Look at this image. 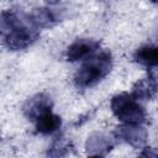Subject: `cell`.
<instances>
[{
  "label": "cell",
  "mask_w": 158,
  "mask_h": 158,
  "mask_svg": "<svg viewBox=\"0 0 158 158\" xmlns=\"http://www.w3.org/2000/svg\"><path fill=\"white\" fill-rule=\"evenodd\" d=\"M112 68V57L109 51H100L83 62L74 74V84L79 89H89L95 86Z\"/></svg>",
  "instance_id": "1"
},
{
  "label": "cell",
  "mask_w": 158,
  "mask_h": 158,
  "mask_svg": "<svg viewBox=\"0 0 158 158\" xmlns=\"http://www.w3.org/2000/svg\"><path fill=\"white\" fill-rule=\"evenodd\" d=\"M114 116L123 125H141L146 120L143 106L127 93H120L111 99L110 102Z\"/></svg>",
  "instance_id": "2"
},
{
  "label": "cell",
  "mask_w": 158,
  "mask_h": 158,
  "mask_svg": "<svg viewBox=\"0 0 158 158\" xmlns=\"http://www.w3.org/2000/svg\"><path fill=\"white\" fill-rule=\"evenodd\" d=\"M38 28H36L28 20L19 22L9 31L2 33L4 44L11 51H22L30 47L38 38Z\"/></svg>",
  "instance_id": "3"
},
{
  "label": "cell",
  "mask_w": 158,
  "mask_h": 158,
  "mask_svg": "<svg viewBox=\"0 0 158 158\" xmlns=\"http://www.w3.org/2000/svg\"><path fill=\"white\" fill-rule=\"evenodd\" d=\"M100 43L93 38H78L70 43L65 52V58L69 62L85 60L99 49Z\"/></svg>",
  "instance_id": "4"
},
{
  "label": "cell",
  "mask_w": 158,
  "mask_h": 158,
  "mask_svg": "<svg viewBox=\"0 0 158 158\" xmlns=\"http://www.w3.org/2000/svg\"><path fill=\"white\" fill-rule=\"evenodd\" d=\"M52 100L48 95L41 93L31 96L23 105V114L25 116L31 121H37L40 117L46 115L47 112H51L52 110Z\"/></svg>",
  "instance_id": "5"
},
{
  "label": "cell",
  "mask_w": 158,
  "mask_h": 158,
  "mask_svg": "<svg viewBox=\"0 0 158 158\" xmlns=\"http://www.w3.org/2000/svg\"><path fill=\"white\" fill-rule=\"evenodd\" d=\"M115 137L120 141H123L125 143L139 148L142 147L148 137V133L144 127L141 125H122L116 127L115 130Z\"/></svg>",
  "instance_id": "6"
},
{
  "label": "cell",
  "mask_w": 158,
  "mask_h": 158,
  "mask_svg": "<svg viewBox=\"0 0 158 158\" xmlns=\"http://www.w3.org/2000/svg\"><path fill=\"white\" fill-rule=\"evenodd\" d=\"M158 93V80L153 75L144 77L139 80H137L133 86L131 95L137 101H144L153 99Z\"/></svg>",
  "instance_id": "7"
},
{
  "label": "cell",
  "mask_w": 158,
  "mask_h": 158,
  "mask_svg": "<svg viewBox=\"0 0 158 158\" xmlns=\"http://www.w3.org/2000/svg\"><path fill=\"white\" fill-rule=\"evenodd\" d=\"M28 21L36 28H46L56 25L59 21V15L53 9L37 7L28 15Z\"/></svg>",
  "instance_id": "8"
},
{
  "label": "cell",
  "mask_w": 158,
  "mask_h": 158,
  "mask_svg": "<svg viewBox=\"0 0 158 158\" xmlns=\"http://www.w3.org/2000/svg\"><path fill=\"white\" fill-rule=\"evenodd\" d=\"M133 59L139 65L151 70H158V44H146L136 49Z\"/></svg>",
  "instance_id": "9"
},
{
  "label": "cell",
  "mask_w": 158,
  "mask_h": 158,
  "mask_svg": "<svg viewBox=\"0 0 158 158\" xmlns=\"http://www.w3.org/2000/svg\"><path fill=\"white\" fill-rule=\"evenodd\" d=\"M60 125H62L60 117L51 111L36 121V131L40 135L47 136V135H52V133L57 132L59 130Z\"/></svg>",
  "instance_id": "10"
},
{
  "label": "cell",
  "mask_w": 158,
  "mask_h": 158,
  "mask_svg": "<svg viewBox=\"0 0 158 158\" xmlns=\"http://www.w3.org/2000/svg\"><path fill=\"white\" fill-rule=\"evenodd\" d=\"M112 141L102 135V133H93L88 137L86 141V149L89 152H93L95 154H101L104 152H107L112 148Z\"/></svg>",
  "instance_id": "11"
},
{
  "label": "cell",
  "mask_w": 158,
  "mask_h": 158,
  "mask_svg": "<svg viewBox=\"0 0 158 158\" xmlns=\"http://www.w3.org/2000/svg\"><path fill=\"white\" fill-rule=\"evenodd\" d=\"M70 151V143L63 138L56 139L48 149V156L51 158H62Z\"/></svg>",
  "instance_id": "12"
},
{
  "label": "cell",
  "mask_w": 158,
  "mask_h": 158,
  "mask_svg": "<svg viewBox=\"0 0 158 158\" xmlns=\"http://www.w3.org/2000/svg\"><path fill=\"white\" fill-rule=\"evenodd\" d=\"M137 158H158V149L153 147H146L141 151Z\"/></svg>",
  "instance_id": "13"
},
{
  "label": "cell",
  "mask_w": 158,
  "mask_h": 158,
  "mask_svg": "<svg viewBox=\"0 0 158 158\" xmlns=\"http://www.w3.org/2000/svg\"><path fill=\"white\" fill-rule=\"evenodd\" d=\"M88 158H104L101 154H93V156H90V157H88Z\"/></svg>",
  "instance_id": "14"
},
{
  "label": "cell",
  "mask_w": 158,
  "mask_h": 158,
  "mask_svg": "<svg viewBox=\"0 0 158 158\" xmlns=\"http://www.w3.org/2000/svg\"><path fill=\"white\" fill-rule=\"evenodd\" d=\"M156 4H157V5H158V2H156Z\"/></svg>",
  "instance_id": "15"
}]
</instances>
